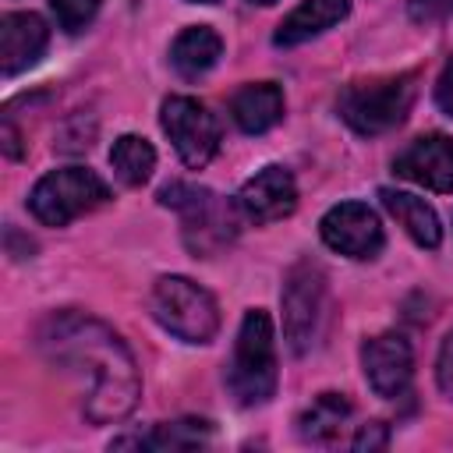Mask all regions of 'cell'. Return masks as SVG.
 <instances>
[{"mask_svg":"<svg viewBox=\"0 0 453 453\" xmlns=\"http://www.w3.org/2000/svg\"><path fill=\"white\" fill-rule=\"evenodd\" d=\"M35 347L64 372H88L85 418L92 425H113L134 411L142 396V375L134 354L106 322L81 311H53L39 322Z\"/></svg>","mask_w":453,"mask_h":453,"instance_id":"cell-1","label":"cell"},{"mask_svg":"<svg viewBox=\"0 0 453 453\" xmlns=\"http://www.w3.org/2000/svg\"><path fill=\"white\" fill-rule=\"evenodd\" d=\"M276 336L265 311H248L237 329L234 361L226 368V386L241 407H258L276 393Z\"/></svg>","mask_w":453,"mask_h":453,"instance_id":"cell-2","label":"cell"},{"mask_svg":"<svg viewBox=\"0 0 453 453\" xmlns=\"http://www.w3.org/2000/svg\"><path fill=\"white\" fill-rule=\"evenodd\" d=\"M159 202L173 205L180 212L184 244L198 258H212L216 251H223L237 237V205H230L226 198H219L209 188L173 180L159 191Z\"/></svg>","mask_w":453,"mask_h":453,"instance_id":"cell-3","label":"cell"},{"mask_svg":"<svg viewBox=\"0 0 453 453\" xmlns=\"http://www.w3.org/2000/svg\"><path fill=\"white\" fill-rule=\"evenodd\" d=\"M418 96V74H393V78H372L354 81L340 92V117L357 134H386L396 124L407 120Z\"/></svg>","mask_w":453,"mask_h":453,"instance_id":"cell-4","label":"cell"},{"mask_svg":"<svg viewBox=\"0 0 453 453\" xmlns=\"http://www.w3.org/2000/svg\"><path fill=\"white\" fill-rule=\"evenodd\" d=\"M152 319L184 343H209L219 329L216 297L188 276H159L149 294Z\"/></svg>","mask_w":453,"mask_h":453,"instance_id":"cell-5","label":"cell"},{"mask_svg":"<svg viewBox=\"0 0 453 453\" xmlns=\"http://www.w3.org/2000/svg\"><path fill=\"white\" fill-rule=\"evenodd\" d=\"M110 202V188L88 166H60L39 177L28 195V209L42 226H67L71 219Z\"/></svg>","mask_w":453,"mask_h":453,"instance_id":"cell-6","label":"cell"},{"mask_svg":"<svg viewBox=\"0 0 453 453\" xmlns=\"http://www.w3.org/2000/svg\"><path fill=\"white\" fill-rule=\"evenodd\" d=\"M283 333L294 354H308L315 336H319V322H322V308H326V276L315 262H297L287 280H283Z\"/></svg>","mask_w":453,"mask_h":453,"instance_id":"cell-7","label":"cell"},{"mask_svg":"<svg viewBox=\"0 0 453 453\" xmlns=\"http://www.w3.org/2000/svg\"><path fill=\"white\" fill-rule=\"evenodd\" d=\"M163 131L173 142L177 156L184 166L202 170L216 152H219V124L216 117L191 96H170L159 110Z\"/></svg>","mask_w":453,"mask_h":453,"instance_id":"cell-8","label":"cell"},{"mask_svg":"<svg viewBox=\"0 0 453 453\" xmlns=\"http://www.w3.org/2000/svg\"><path fill=\"white\" fill-rule=\"evenodd\" d=\"M322 241L347 258H375L382 251L379 216L365 202H340L319 223Z\"/></svg>","mask_w":453,"mask_h":453,"instance_id":"cell-9","label":"cell"},{"mask_svg":"<svg viewBox=\"0 0 453 453\" xmlns=\"http://www.w3.org/2000/svg\"><path fill=\"white\" fill-rule=\"evenodd\" d=\"M361 368H365V379L368 386L386 396V400H396L411 389V379H414V350L407 343V336L400 333H379L372 340H365L361 347Z\"/></svg>","mask_w":453,"mask_h":453,"instance_id":"cell-10","label":"cell"},{"mask_svg":"<svg viewBox=\"0 0 453 453\" xmlns=\"http://www.w3.org/2000/svg\"><path fill=\"white\" fill-rule=\"evenodd\" d=\"M297 209V184L290 177V170L283 166H265L258 170L251 180H244V188L237 191V212L251 223H276L283 216H290Z\"/></svg>","mask_w":453,"mask_h":453,"instance_id":"cell-11","label":"cell"},{"mask_svg":"<svg viewBox=\"0 0 453 453\" xmlns=\"http://www.w3.org/2000/svg\"><path fill=\"white\" fill-rule=\"evenodd\" d=\"M393 173L428 191H453V138L439 131L414 138L393 159Z\"/></svg>","mask_w":453,"mask_h":453,"instance_id":"cell-12","label":"cell"},{"mask_svg":"<svg viewBox=\"0 0 453 453\" xmlns=\"http://www.w3.org/2000/svg\"><path fill=\"white\" fill-rule=\"evenodd\" d=\"M46 42H50V28L39 14H32V11L4 14V21H0V71L7 78L28 71L42 57Z\"/></svg>","mask_w":453,"mask_h":453,"instance_id":"cell-13","label":"cell"},{"mask_svg":"<svg viewBox=\"0 0 453 453\" xmlns=\"http://www.w3.org/2000/svg\"><path fill=\"white\" fill-rule=\"evenodd\" d=\"M230 117L244 134H265L283 120V92L273 81L241 85L230 99Z\"/></svg>","mask_w":453,"mask_h":453,"instance_id":"cell-14","label":"cell"},{"mask_svg":"<svg viewBox=\"0 0 453 453\" xmlns=\"http://www.w3.org/2000/svg\"><path fill=\"white\" fill-rule=\"evenodd\" d=\"M350 14V0H301L276 28L273 42L276 46H301L311 35L333 28L336 21H343Z\"/></svg>","mask_w":453,"mask_h":453,"instance_id":"cell-15","label":"cell"},{"mask_svg":"<svg viewBox=\"0 0 453 453\" xmlns=\"http://www.w3.org/2000/svg\"><path fill=\"white\" fill-rule=\"evenodd\" d=\"M379 198H382L386 212L407 230V237H411L414 244H421V248H439V241H442V223H439L435 209H432L425 198L407 195V191H393V188H382Z\"/></svg>","mask_w":453,"mask_h":453,"instance_id":"cell-16","label":"cell"},{"mask_svg":"<svg viewBox=\"0 0 453 453\" xmlns=\"http://www.w3.org/2000/svg\"><path fill=\"white\" fill-rule=\"evenodd\" d=\"M219 53H223V39H219L209 25H191V28H184V32L173 39V46H170V64H173L184 78H198V74H205V71L219 60Z\"/></svg>","mask_w":453,"mask_h":453,"instance_id":"cell-17","label":"cell"},{"mask_svg":"<svg viewBox=\"0 0 453 453\" xmlns=\"http://www.w3.org/2000/svg\"><path fill=\"white\" fill-rule=\"evenodd\" d=\"M347 418H350V400L343 393H322L297 418V432L304 442H329Z\"/></svg>","mask_w":453,"mask_h":453,"instance_id":"cell-18","label":"cell"},{"mask_svg":"<svg viewBox=\"0 0 453 453\" xmlns=\"http://www.w3.org/2000/svg\"><path fill=\"white\" fill-rule=\"evenodd\" d=\"M110 166H113V173H117L120 184L138 188L156 170V149L145 138H138V134H120L113 142V149H110Z\"/></svg>","mask_w":453,"mask_h":453,"instance_id":"cell-19","label":"cell"},{"mask_svg":"<svg viewBox=\"0 0 453 453\" xmlns=\"http://www.w3.org/2000/svg\"><path fill=\"white\" fill-rule=\"evenodd\" d=\"M212 435V425L202 418H180V421H163L156 425L149 435L138 439V446L145 449H195L205 446Z\"/></svg>","mask_w":453,"mask_h":453,"instance_id":"cell-20","label":"cell"},{"mask_svg":"<svg viewBox=\"0 0 453 453\" xmlns=\"http://www.w3.org/2000/svg\"><path fill=\"white\" fill-rule=\"evenodd\" d=\"M99 4L103 0H50V7L57 14V25L71 35L92 25V18L99 14Z\"/></svg>","mask_w":453,"mask_h":453,"instance_id":"cell-21","label":"cell"},{"mask_svg":"<svg viewBox=\"0 0 453 453\" xmlns=\"http://www.w3.org/2000/svg\"><path fill=\"white\" fill-rule=\"evenodd\" d=\"M435 382H439V389L453 400V329L446 333V340H442V347H439V361H435Z\"/></svg>","mask_w":453,"mask_h":453,"instance_id":"cell-22","label":"cell"},{"mask_svg":"<svg viewBox=\"0 0 453 453\" xmlns=\"http://www.w3.org/2000/svg\"><path fill=\"white\" fill-rule=\"evenodd\" d=\"M389 442V432H386V425L382 421H368V425H361V432L354 435V449L357 453H372V449H382Z\"/></svg>","mask_w":453,"mask_h":453,"instance_id":"cell-23","label":"cell"},{"mask_svg":"<svg viewBox=\"0 0 453 453\" xmlns=\"http://www.w3.org/2000/svg\"><path fill=\"white\" fill-rule=\"evenodd\" d=\"M453 14V0H411V18L414 21H435Z\"/></svg>","mask_w":453,"mask_h":453,"instance_id":"cell-24","label":"cell"},{"mask_svg":"<svg viewBox=\"0 0 453 453\" xmlns=\"http://www.w3.org/2000/svg\"><path fill=\"white\" fill-rule=\"evenodd\" d=\"M435 103L453 117V60L442 67V74H439V81H435Z\"/></svg>","mask_w":453,"mask_h":453,"instance_id":"cell-25","label":"cell"},{"mask_svg":"<svg viewBox=\"0 0 453 453\" xmlns=\"http://www.w3.org/2000/svg\"><path fill=\"white\" fill-rule=\"evenodd\" d=\"M4 149H7V156H11V159H18V156H21V149H18V131H14V124H11V120L4 124Z\"/></svg>","mask_w":453,"mask_h":453,"instance_id":"cell-26","label":"cell"},{"mask_svg":"<svg viewBox=\"0 0 453 453\" xmlns=\"http://www.w3.org/2000/svg\"><path fill=\"white\" fill-rule=\"evenodd\" d=\"M248 4H262L265 7V4H276V0H248Z\"/></svg>","mask_w":453,"mask_h":453,"instance_id":"cell-27","label":"cell"},{"mask_svg":"<svg viewBox=\"0 0 453 453\" xmlns=\"http://www.w3.org/2000/svg\"><path fill=\"white\" fill-rule=\"evenodd\" d=\"M191 4H219V0H191Z\"/></svg>","mask_w":453,"mask_h":453,"instance_id":"cell-28","label":"cell"}]
</instances>
